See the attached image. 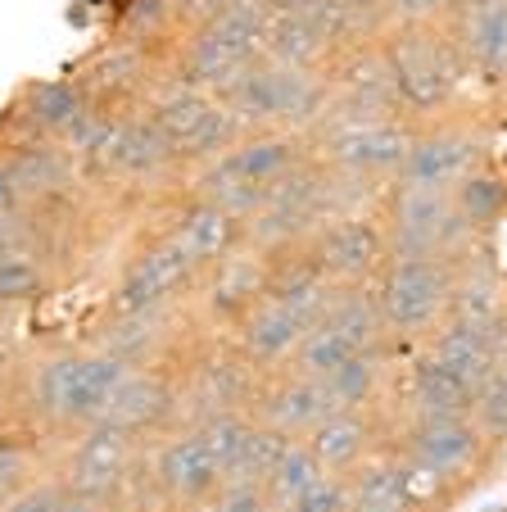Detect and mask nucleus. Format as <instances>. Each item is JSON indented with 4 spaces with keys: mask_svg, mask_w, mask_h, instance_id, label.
<instances>
[{
    "mask_svg": "<svg viewBox=\"0 0 507 512\" xmlns=\"http://www.w3.org/2000/svg\"><path fill=\"white\" fill-rule=\"evenodd\" d=\"M127 363L91 340H55L28 354L19 395V422L37 426L50 445H64L77 431L105 422L114 390L123 386Z\"/></svg>",
    "mask_w": 507,
    "mask_h": 512,
    "instance_id": "nucleus-1",
    "label": "nucleus"
},
{
    "mask_svg": "<svg viewBox=\"0 0 507 512\" xmlns=\"http://www.w3.org/2000/svg\"><path fill=\"white\" fill-rule=\"evenodd\" d=\"M381 55L390 64L394 91L408 118H440L467 105L471 68L458 50L449 19L444 23H390L381 32Z\"/></svg>",
    "mask_w": 507,
    "mask_h": 512,
    "instance_id": "nucleus-2",
    "label": "nucleus"
},
{
    "mask_svg": "<svg viewBox=\"0 0 507 512\" xmlns=\"http://www.w3.org/2000/svg\"><path fill=\"white\" fill-rule=\"evenodd\" d=\"M390 449L417 476L431 508H449L494 472L498 445L471 417H431V422H394Z\"/></svg>",
    "mask_w": 507,
    "mask_h": 512,
    "instance_id": "nucleus-3",
    "label": "nucleus"
},
{
    "mask_svg": "<svg viewBox=\"0 0 507 512\" xmlns=\"http://www.w3.org/2000/svg\"><path fill=\"white\" fill-rule=\"evenodd\" d=\"M268 28H272L268 5L263 0H240V5L213 14L209 23L177 37V46L168 50V73L177 82H186V87L222 96L245 68H254L263 59Z\"/></svg>",
    "mask_w": 507,
    "mask_h": 512,
    "instance_id": "nucleus-4",
    "label": "nucleus"
},
{
    "mask_svg": "<svg viewBox=\"0 0 507 512\" xmlns=\"http://www.w3.org/2000/svg\"><path fill=\"white\" fill-rule=\"evenodd\" d=\"M308 159H313L308 136L249 132L236 150H227L222 159L195 168V173L186 177L182 191L200 195V200H209V204H222V209L240 213V218H249V213L268 200L272 186L286 182V177L295 173L299 164H308Z\"/></svg>",
    "mask_w": 507,
    "mask_h": 512,
    "instance_id": "nucleus-5",
    "label": "nucleus"
},
{
    "mask_svg": "<svg viewBox=\"0 0 507 512\" xmlns=\"http://www.w3.org/2000/svg\"><path fill=\"white\" fill-rule=\"evenodd\" d=\"M222 105L249 127V132H295L308 136L326 118L331 105V82L317 68H286L259 59L254 68H245L227 91Z\"/></svg>",
    "mask_w": 507,
    "mask_h": 512,
    "instance_id": "nucleus-6",
    "label": "nucleus"
},
{
    "mask_svg": "<svg viewBox=\"0 0 507 512\" xmlns=\"http://www.w3.org/2000/svg\"><path fill=\"white\" fill-rule=\"evenodd\" d=\"M376 218L385 227V245L390 259H444L462 263L476 245L471 227L462 223L453 191H431V186H408L390 182L376 204Z\"/></svg>",
    "mask_w": 507,
    "mask_h": 512,
    "instance_id": "nucleus-7",
    "label": "nucleus"
},
{
    "mask_svg": "<svg viewBox=\"0 0 507 512\" xmlns=\"http://www.w3.org/2000/svg\"><path fill=\"white\" fill-rule=\"evenodd\" d=\"M489 164H494V118L480 114L476 105H458L440 118H417L408 164L394 182L453 191Z\"/></svg>",
    "mask_w": 507,
    "mask_h": 512,
    "instance_id": "nucleus-8",
    "label": "nucleus"
},
{
    "mask_svg": "<svg viewBox=\"0 0 507 512\" xmlns=\"http://www.w3.org/2000/svg\"><path fill=\"white\" fill-rule=\"evenodd\" d=\"M453 268L458 263L444 259H390L381 268V277L372 281L376 309H381L385 331L403 349V358L444 327L453 295Z\"/></svg>",
    "mask_w": 507,
    "mask_h": 512,
    "instance_id": "nucleus-9",
    "label": "nucleus"
},
{
    "mask_svg": "<svg viewBox=\"0 0 507 512\" xmlns=\"http://www.w3.org/2000/svg\"><path fill=\"white\" fill-rule=\"evenodd\" d=\"M200 286V268L177 250L163 232H141V241L123 254L109 295L100 304V318H132V313H154L186 304Z\"/></svg>",
    "mask_w": 507,
    "mask_h": 512,
    "instance_id": "nucleus-10",
    "label": "nucleus"
},
{
    "mask_svg": "<svg viewBox=\"0 0 507 512\" xmlns=\"http://www.w3.org/2000/svg\"><path fill=\"white\" fill-rule=\"evenodd\" d=\"M417 136V118H367V123H317L308 132V150L317 164L335 173L390 186L403 173Z\"/></svg>",
    "mask_w": 507,
    "mask_h": 512,
    "instance_id": "nucleus-11",
    "label": "nucleus"
},
{
    "mask_svg": "<svg viewBox=\"0 0 507 512\" xmlns=\"http://www.w3.org/2000/svg\"><path fill=\"white\" fill-rule=\"evenodd\" d=\"M141 458H145V440H136V435L118 431L109 422H96L87 431H77L73 440L55 445V463L50 467L73 494H87V499L114 508V503H127V494H132Z\"/></svg>",
    "mask_w": 507,
    "mask_h": 512,
    "instance_id": "nucleus-12",
    "label": "nucleus"
},
{
    "mask_svg": "<svg viewBox=\"0 0 507 512\" xmlns=\"http://www.w3.org/2000/svg\"><path fill=\"white\" fill-rule=\"evenodd\" d=\"M263 372L231 345V336H204L182 358V426L222 413H254Z\"/></svg>",
    "mask_w": 507,
    "mask_h": 512,
    "instance_id": "nucleus-13",
    "label": "nucleus"
},
{
    "mask_svg": "<svg viewBox=\"0 0 507 512\" xmlns=\"http://www.w3.org/2000/svg\"><path fill=\"white\" fill-rule=\"evenodd\" d=\"M68 78L91 100V109H100V114H127V109H141L145 96L168 78V50H150L123 37H105L100 46H91L87 55L77 59Z\"/></svg>",
    "mask_w": 507,
    "mask_h": 512,
    "instance_id": "nucleus-14",
    "label": "nucleus"
},
{
    "mask_svg": "<svg viewBox=\"0 0 507 512\" xmlns=\"http://www.w3.org/2000/svg\"><path fill=\"white\" fill-rule=\"evenodd\" d=\"M268 286H272V254L245 241L227 259L213 263L209 272H200V286L191 295L195 318L213 336H231L249 309H259L268 300Z\"/></svg>",
    "mask_w": 507,
    "mask_h": 512,
    "instance_id": "nucleus-15",
    "label": "nucleus"
},
{
    "mask_svg": "<svg viewBox=\"0 0 507 512\" xmlns=\"http://www.w3.org/2000/svg\"><path fill=\"white\" fill-rule=\"evenodd\" d=\"M331 82V105L322 123H367V118H408L403 100L394 91L390 64L381 55V41L367 37L345 46L326 68Z\"/></svg>",
    "mask_w": 507,
    "mask_h": 512,
    "instance_id": "nucleus-16",
    "label": "nucleus"
},
{
    "mask_svg": "<svg viewBox=\"0 0 507 512\" xmlns=\"http://www.w3.org/2000/svg\"><path fill=\"white\" fill-rule=\"evenodd\" d=\"M304 250L313 254V263L335 281L340 290L372 286L381 277V268L390 263V245H385V227L376 218V209L340 213L326 227H317L304 241Z\"/></svg>",
    "mask_w": 507,
    "mask_h": 512,
    "instance_id": "nucleus-17",
    "label": "nucleus"
},
{
    "mask_svg": "<svg viewBox=\"0 0 507 512\" xmlns=\"http://www.w3.org/2000/svg\"><path fill=\"white\" fill-rule=\"evenodd\" d=\"M154 232H163L200 272L245 245V218L222 204H209L191 191H177L154 204Z\"/></svg>",
    "mask_w": 507,
    "mask_h": 512,
    "instance_id": "nucleus-18",
    "label": "nucleus"
},
{
    "mask_svg": "<svg viewBox=\"0 0 507 512\" xmlns=\"http://www.w3.org/2000/svg\"><path fill=\"white\" fill-rule=\"evenodd\" d=\"M105 422L136 440H159V435L182 426V363H150L132 368L123 386L114 390L105 408Z\"/></svg>",
    "mask_w": 507,
    "mask_h": 512,
    "instance_id": "nucleus-19",
    "label": "nucleus"
},
{
    "mask_svg": "<svg viewBox=\"0 0 507 512\" xmlns=\"http://www.w3.org/2000/svg\"><path fill=\"white\" fill-rule=\"evenodd\" d=\"M476 390L449 372L431 349H412L394 368V386H390V408L394 422H431V417H471Z\"/></svg>",
    "mask_w": 507,
    "mask_h": 512,
    "instance_id": "nucleus-20",
    "label": "nucleus"
},
{
    "mask_svg": "<svg viewBox=\"0 0 507 512\" xmlns=\"http://www.w3.org/2000/svg\"><path fill=\"white\" fill-rule=\"evenodd\" d=\"M91 100L68 78H32L14 91L5 109V141H59L64 145L77 127L87 123Z\"/></svg>",
    "mask_w": 507,
    "mask_h": 512,
    "instance_id": "nucleus-21",
    "label": "nucleus"
},
{
    "mask_svg": "<svg viewBox=\"0 0 507 512\" xmlns=\"http://www.w3.org/2000/svg\"><path fill=\"white\" fill-rule=\"evenodd\" d=\"M394 417L385 404L376 408H335L304 445L317 454V463L331 476H354L372 454L390 449Z\"/></svg>",
    "mask_w": 507,
    "mask_h": 512,
    "instance_id": "nucleus-22",
    "label": "nucleus"
},
{
    "mask_svg": "<svg viewBox=\"0 0 507 512\" xmlns=\"http://www.w3.org/2000/svg\"><path fill=\"white\" fill-rule=\"evenodd\" d=\"M331 413L335 404L317 377H304L290 363L277 372H263L259 395H254V417L272 431H281L286 440H308Z\"/></svg>",
    "mask_w": 507,
    "mask_h": 512,
    "instance_id": "nucleus-23",
    "label": "nucleus"
},
{
    "mask_svg": "<svg viewBox=\"0 0 507 512\" xmlns=\"http://www.w3.org/2000/svg\"><path fill=\"white\" fill-rule=\"evenodd\" d=\"M449 28L471 68V82L485 91H507V0H485L476 10L449 14Z\"/></svg>",
    "mask_w": 507,
    "mask_h": 512,
    "instance_id": "nucleus-24",
    "label": "nucleus"
},
{
    "mask_svg": "<svg viewBox=\"0 0 507 512\" xmlns=\"http://www.w3.org/2000/svg\"><path fill=\"white\" fill-rule=\"evenodd\" d=\"M308 331H313V322L299 318L290 304H281L268 295L259 309H249L245 318H240V327L231 331V345H236L259 372H277L295 358L299 340H304Z\"/></svg>",
    "mask_w": 507,
    "mask_h": 512,
    "instance_id": "nucleus-25",
    "label": "nucleus"
},
{
    "mask_svg": "<svg viewBox=\"0 0 507 512\" xmlns=\"http://www.w3.org/2000/svg\"><path fill=\"white\" fill-rule=\"evenodd\" d=\"M507 313V272L489 259V241L453 268V295L444 322H494Z\"/></svg>",
    "mask_w": 507,
    "mask_h": 512,
    "instance_id": "nucleus-26",
    "label": "nucleus"
},
{
    "mask_svg": "<svg viewBox=\"0 0 507 512\" xmlns=\"http://www.w3.org/2000/svg\"><path fill=\"white\" fill-rule=\"evenodd\" d=\"M141 109L154 118V127L173 141L177 155H182L186 145L195 141V132H200V127L213 118L218 96H213V91H200V87H186V82H177L173 73H168V78H163L159 87L145 96Z\"/></svg>",
    "mask_w": 507,
    "mask_h": 512,
    "instance_id": "nucleus-27",
    "label": "nucleus"
},
{
    "mask_svg": "<svg viewBox=\"0 0 507 512\" xmlns=\"http://www.w3.org/2000/svg\"><path fill=\"white\" fill-rule=\"evenodd\" d=\"M349 490H354V512H417V485L394 449L367 458L349 476Z\"/></svg>",
    "mask_w": 507,
    "mask_h": 512,
    "instance_id": "nucleus-28",
    "label": "nucleus"
},
{
    "mask_svg": "<svg viewBox=\"0 0 507 512\" xmlns=\"http://www.w3.org/2000/svg\"><path fill=\"white\" fill-rule=\"evenodd\" d=\"M55 445L28 422H0V512L5 503L19 499L37 476L50 472Z\"/></svg>",
    "mask_w": 507,
    "mask_h": 512,
    "instance_id": "nucleus-29",
    "label": "nucleus"
},
{
    "mask_svg": "<svg viewBox=\"0 0 507 512\" xmlns=\"http://www.w3.org/2000/svg\"><path fill=\"white\" fill-rule=\"evenodd\" d=\"M335 55H340V46L326 37V28L313 19V14H304V10L299 14H272L263 59L286 64V68H317V73H326Z\"/></svg>",
    "mask_w": 507,
    "mask_h": 512,
    "instance_id": "nucleus-30",
    "label": "nucleus"
},
{
    "mask_svg": "<svg viewBox=\"0 0 507 512\" xmlns=\"http://www.w3.org/2000/svg\"><path fill=\"white\" fill-rule=\"evenodd\" d=\"M453 204H458L462 223L471 227L476 241H494V232L507 223V177L494 164L480 168L467 182L453 186Z\"/></svg>",
    "mask_w": 507,
    "mask_h": 512,
    "instance_id": "nucleus-31",
    "label": "nucleus"
},
{
    "mask_svg": "<svg viewBox=\"0 0 507 512\" xmlns=\"http://www.w3.org/2000/svg\"><path fill=\"white\" fill-rule=\"evenodd\" d=\"M109 37L136 41V46H150V50H173L177 37H182V23H177L173 0H123Z\"/></svg>",
    "mask_w": 507,
    "mask_h": 512,
    "instance_id": "nucleus-32",
    "label": "nucleus"
},
{
    "mask_svg": "<svg viewBox=\"0 0 507 512\" xmlns=\"http://www.w3.org/2000/svg\"><path fill=\"white\" fill-rule=\"evenodd\" d=\"M59 281V268H50L37 254L0 250V309H28V304L46 300Z\"/></svg>",
    "mask_w": 507,
    "mask_h": 512,
    "instance_id": "nucleus-33",
    "label": "nucleus"
},
{
    "mask_svg": "<svg viewBox=\"0 0 507 512\" xmlns=\"http://www.w3.org/2000/svg\"><path fill=\"white\" fill-rule=\"evenodd\" d=\"M363 349L354 345V340L345 336V331L335 327L331 318H322L313 331H308L304 340H299V349H295V358H290V368H299L304 377H331L335 368H345L349 358H358Z\"/></svg>",
    "mask_w": 507,
    "mask_h": 512,
    "instance_id": "nucleus-34",
    "label": "nucleus"
},
{
    "mask_svg": "<svg viewBox=\"0 0 507 512\" xmlns=\"http://www.w3.org/2000/svg\"><path fill=\"white\" fill-rule=\"evenodd\" d=\"M322 476H331V472L317 463L313 449H308L304 440H290L286 454H281V463H277V472L268 476V494H272V503H277V512L286 508V503H295L304 490H313Z\"/></svg>",
    "mask_w": 507,
    "mask_h": 512,
    "instance_id": "nucleus-35",
    "label": "nucleus"
},
{
    "mask_svg": "<svg viewBox=\"0 0 507 512\" xmlns=\"http://www.w3.org/2000/svg\"><path fill=\"white\" fill-rule=\"evenodd\" d=\"M286 445H290L286 435L272 431V426H263L259 417H254V426H249V435H245V445H240L236 463H231L227 481H259V485H268V476L277 472Z\"/></svg>",
    "mask_w": 507,
    "mask_h": 512,
    "instance_id": "nucleus-36",
    "label": "nucleus"
},
{
    "mask_svg": "<svg viewBox=\"0 0 507 512\" xmlns=\"http://www.w3.org/2000/svg\"><path fill=\"white\" fill-rule=\"evenodd\" d=\"M471 422H476L498 449L507 445V358L485 377V386L476 390V404H471Z\"/></svg>",
    "mask_w": 507,
    "mask_h": 512,
    "instance_id": "nucleus-37",
    "label": "nucleus"
},
{
    "mask_svg": "<svg viewBox=\"0 0 507 512\" xmlns=\"http://www.w3.org/2000/svg\"><path fill=\"white\" fill-rule=\"evenodd\" d=\"M200 512H277V503H272L268 485L259 481H222Z\"/></svg>",
    "mask_w": 507,
    "mask_h": 512,
    "instance_id": "nucleus-38",
    "label": "nucleus"
},
{
    "mask_svg": "<svg viewBox=\"0 0 507 512\" xmlns=\"http://www.w3.org/2000/svg\"><path fill=\"white\" fill-rule=\"evenodd\" d=\"M281 512H354L349 476H322L313 490H304L295 503H286Z\"/></svg>",
    "mask_w": 507,
    "mask_h": 512,
    "instance_id": "nucleus-39",
    "label": "nucleus"
},
{
    "mask_svg": "<svg viewBox=\"0 0 507 512\" xmlns=\"http://www.w3.org/2000/svg\"><path fill=\"white\" fill-rule=\"evenodd\" d=\"M59 503H64V481H59L55 467H50V472L37 476L19 499L5 503V512H59Z\"/></svg>",
    "mask_w": 507,
    "mask_h": 512,
    "instance_id": "nucleus-40",
    "label": "nucleus"
},
{
    "mask_svg": "<svg viewBox=\"0 0 507 512\" xmlns=\"http://www.w3.org/2000/svg\"><path fill=\"white\" fill-rule=\"evenodd\" d=\"M453 0H385V28L390 23H444Z\"/></svg>",
    "mask_w": 507,
    "mask_h": 512,
    "instance_id": "nucleus-41",
    "label": "nucleus"
},
{
    "mask_svg": "<svg viewBox=\"0 0 507 512\" xmlns=\"http://www.w3.org/2000/svg\"><path fill=\"white\" fill-rule=\"evenodd\" d=\"M231 5H240V0H173V10H177V23H182V32L200 28V23H209L213 14L231 10Z\"/></svg>",
    "mask_w": 507,
    "mask_h": 512,
    "instance_id": "nucleus-42",
    "label": "nucleus"
},
{
    "mask_svg": "<svg viewBox=\"0 0 507 512\" xmlns=\"http://www.w3.org/2000/svg\"><path fill=\"white\" fill-rule=\"evenodd\" d=\"M14 209H28V195H23V186H19V177H14L5 150H0V213H14Z\"/></svg>",
    "mask_w": 507,
    "mask_h": 512,
    "instance_id": "nucleus-43",
    "label": "nucleus"
},
{
    "mask_svg": "<svg viewBox=\"0 0 507 512\" xmlns=\"http://www.w3.org/2000/svg\"><path fill=\"white\" fill-rule=\"evenodd\" d=\"M345 5L354 10V19L363 23V32H372V37L385 32V0H345Z\"/></svg>",
    "mask_w": 507,
    "mask_h": 512,
    "instance_id": "nucleus-44",
    "label": "nucleus"
},
{
    "mask_svg": "<svg viewBox=\"0 0 507 512\" xmlns=\"http://www.w3.org/2000/svg\"><path fill=\"white\" fill-rule=\"evenodd\" d=\"M59 512H105V503L87 499V494H73V490L64 485V503H59Z\"/></svg>",
    "mask_w": 507,
    "mask_h": 512,
    "instance_id": "nucleus-45",
    "label": "nucleus"
},
{
    "mask_svg": "<svg viewBox=\"0 0 507 512\" xmlns=\"http://www.w3.org/2000/svg\"><path fill=\"white\" fill-rule=\"evenodd\" d=\"M272 14H299V10H308L313 0H263Z\"/></svg>",
    "mask_w": 507,
    "mask_h": 512,
    "instance_id": "nucleus-46",
    "label": "nucleus"
},
{
    "mask_svg": "<svg viewBox=\"0 0 507 512\" xmlns=\"http://www.w3.org/2000/svg\"><path fill=\"white\" fill-rule=\"evenodd\" d=\"M476 5H485V0H453V14H458V10H476Z\"/></svg>",
    "mask_w": 507,
    "mask_h": 512,
    "instance_id": "nucleus-47",
    "label": "nucleus"
},
{
    "mask_svg": "<svg viewBox=\"0 0 507 512\" xmlns=\"http://www.w3.org/2000/svg\"><path fill=\"white\" fill-rule=\"evenodd\" d=\"M105 512H150V508H136V503H114V508H105Z\"/></svg>",
    "mask_w": 507,
    "mask_h": 512,
    "instance_id": "nucleus-48",
    "label": "nucleus"
},
{
    "mask_svg": "<svg viewBox=\"0 0 507 512\" xmlns=\"http://www.w3.org/2000/svg\"><path fill=\"white\" fill-rule=\"evenodd\" d=\"M0 318H5V309H0Z\"/></svg>",
    "mask_w": 507,
    "mask_h": 512,
    "instance_id": "nucleus-49",
    "label": "nucleus"
}]
</instances>
